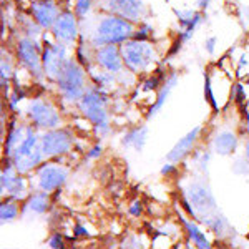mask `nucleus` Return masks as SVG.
Listing matches in <instances>:
<instances>
[{
  "mask_svg": "<svg viewBox=\"0 0 249 249\" xmlns=\"http://www.w3.org/2000/svg\"><path fill=\"white\" fill-rule=\"evenodd\" d=\"M213 146H214V151L218 155L228 156V155L234 153L236 146H238V138H236V135L232 133V131L223 130V131H219V133L216 135Z\"/></svg>",
  "mask_w": 249,
  "mask_h": 249,
  "instance_id": "obj_19",
  "label": "nucleus"
},
{
  "mask_svg": "<svg viewBox=\"0 0 249 249\" xmlns=\"http://www.w3.org/2000/svg\"><path fill=\"white\" fill-rule=\"evenodd\" d=\"M27 210L30 213H34V214H43V213L47 211L48 208V196L47 193H37V195H34L32 198L29 199V203H27Z\"/></svg>",
  "mask_w": 249,
  "mask_h": 249,
  "instance_id": "obj_22",
  "label": "nucleus"
},
{
  "mask_svg": "<svg viewBox=\"0 0 249 249\" xmlns=\"http://www.w3.org/2000/svg\"><path fill=\"white\" fill-rule=\"evenodd\" d=\"M17 214H18L17 204L12 201L2 203V206H0V218H2V223H10V221H14L17 218Z\"/></svg>",
  "mask_w": 249,
  "mask_h": 249,
  "instance_id": "obj_24",
  "label": "nucleus"
},
{
  "mask_svg": "<svg viewBox=\"0 0 249 249\" xmlns=\"http://www.w3.org/2000/svg\"><path fill=\"white\" fill-rule=\"evenodd\" d=\"M199 133H201V126H195L191 131H188L186 135L183 136L181 140H179L178 143L173 146V150L168 153L166 158L170 160V161H179V160H183L184 156H186L188 153L191 151L193 144L196 143V140H198Z\"/></svg>",
  "mask_w": 249,
  "mask_h": 249,
  "instance_id": "obj_16",
  "label": "nucleus"
},
{
  "mask_svg": "<svg viewBox=\"0 0 249 249\" xmlns=\"http://www.w3.org/2000/svg\"><path fill=\"white\" fill-rule=\"evenodd\" d=\"M175 15L178 17L179 25L183 27V32L179 34V42H188L193 34H195L196 27L203 22V15L199 12H193V10H176L175 9Z\"/></svg>",
  "mask_w": 249,
  "mask_h": 249,
  "instance_id": "obj_15",
  "label": "nucleus"
},
{
  "mask_svg": "<svg viewBox=\"0 0 249 249\" xmlns=\"http://www.w3.org/2000/svg\"><path fill=\"white\" fill-rule=\"evenodd\" d=\"M107 95L103 91L96 90V88H90L85 91V95L80 98L78 107L80 111L85 115V118L90 120L96 126L100 133H107L110 130L108 124V111H107Z\"/></svg>",
  "mask_w": 249,
  "mask_h": 249,
  "instance_id": "obj_3",
  "label": "nucleus"
},
{
  "mask_svg": "<svg viewBox=\"0 0 249 249\" xmlns=\"http://www.w3.org/2000/svg\"><path fill=\"white\" fill-rule=\"evenodd\" d=\"M53 37L58 42L65 43V45H70V43L75 42L78 35V25H77V17L73 15V12L65 10L60 12L57 22L53 25Z\"/></svg>",
  "mask_w": 249,
  "mask_h": 249,
  "instance_id": "obj_10",
  "label": "nucleus"
},
{
  "mask_svg": "<svg viewBox=\"0 0 249 249\" xmlns=\"http://www.w3.org/2000/svg\"><path fill=\"white\" fill-rule=\"evenodd\" d=\"M160 82H161V75H155V77H150L146 82L143 83V90L144 91H151L156 90L160 87Z\"/></svg>",
  "mask_w": 249,
  "mask_h": 249,
  "instance_id": "obj_29",
  "label": "nucleus"
},
{
  "mask_svg": "<svg viewBox=\"0 0 249 249\" xmlns=\"http://www.w3.org/2000/svg\"><path fill=\"white\" fill-rule=\"evenodd\" d=\"M135 35L133 22L118 17V15H110L105 17L96 25L91 37V45L105 47V45H116V43H124Z\"/></svg>",
  "mask_w": 249,
  "mask_h": 249,
  "instance_id": "obj_1",
  "label": "nucleus"
},
{
  "mask_svg": "<svg viewBox=\"0 0 249 249\" xmlns=\"http://www.w3.org/2000/svg\"><path fill=\"white\" fill-rule=\"evenodd\" d=\"M50 248H52V249H65V243H63L62 236H60V234L52 236V239H50Z\"/></svg>",
  "mask_w": 249,
  "mask_h": 249,
  "instance_id": "obj_31",
  "label": "nucleus"
},
{
  "mask_svg": "<svg viewBox=\"0 0 249 249\" xmlns=\"http://www.w3.org/2000/svg\"><path fill=\"white\" fill-rule=\"evenodd\" d=\"M130 213L133 216H138L140 213H142V204H140V203H133V206L130 208Z\"/></svg>",
  "mask_w": 249,
  "mask_h": 249,
  "instance_id": "obj_35",
  "label": "nucleus"
},
{
  "mask_svg": "<svg viewBox=\"0 0 249 249\" xmlns=\"http://www.w3.org/2000/svg\"><path fill=\"white\" fill-rule=\"evenodd\" d=\"M146 140H148V128L142 126V128H135V130L128 131L122 138V144L123 146H133L136 151H142Z\"/></svg>",
  "mask_w": 249,
  "mask_h": 249,
  "instance_id": "obj_20",
  "label": "nucleus"
},
{
  "mask_svg": "<svg viewBox=\"0 0 249 249\" xmlns=\"http://www.w3.org/2000/svg\"><path fill=\"white\" fill-rule=\"evenodd\" d=\"M17 55L18 62L34 75L35 78H42L45 75L42 63V52L38 43L32 37H23L17 43Z\"/></svg>",
  "mask_w": 249,
  "mask_h": 249,
  "instance_id": "obj_7",
  "label": "nucleus"
},
{
  "mask_svg": "<svg viewBox=\"0 0 249 249\" xmlns=\"http://www.w3.org/2000/svg\"><path fill=\"white\" fill-rule=\"evenodd\" d=\"M67 179V170L58 164H45L38 171V186L42 191L50 193L62 186Z\"/></svg>",
  "mask_w": 249,
  "mask_h": 249,
  "instance_id": "obj_12",
  "label": "nucleus"
},
{
  "mask_svg": "<svg viewBox=\"0 0 249 249\" xmlns=\"http://www.w3.org/2000/svg\"><path fill=\"white\" fill-rule=\"evenodd\" d=\"M232 98H234L236 103H243L244 100H246V91H244L243 83H236V85H232Z\"/></svg>",
  "mask_w": 249,
  "mask_h": 249,
  "instance_id": "obj_28",
  "label": "nucleus"
},
{
  "mask_svg": "<svg viewBox=\"0 0 249 249\" xmlns=\"http://www.w3.org/2000/svg\"><path fill=\"white\" fill-rule=\"evenodd\" d=\"M150 32H151V27H150V25H142L138 30L135 32L133 40H140V42H146L148 37H150Z\"/></svg>",
  "mask_w": 249,
  "mask_h": 249,
  "instance_id": "obj_30",
  "label": "nucleus"
},
{
  "mask_svg": "<svg viewBox=\"0 0 249 249\" xmlns=\"http://www.w3.org/2000/svg\"><path fill=\"white\" fill-rule=\"evenodd\" d=\"M176 83H178V73H176V71H171V73L164 78V82L161 83V88H160V91H158V96H156L155 103L151 105L150 111H148V115H146L148 120H151L160 110H161L164 102H166L168 96H170V93L173 91V88L176 87Z\"/></svg>",
  "mask_w": 249,
  "mask_h": 249,
  "instance_id": "obj_18",
  "label": "nucleus"
},
{
  "mask_svg": "<svg viewBox=\"0 0 249 249\" xmlns=\"http://www.w3.org/2000/svg\"><path fill=\"white\" fill-rule=\"evenodd\" d=\"M100 155H102V146H100V144H96V146L91 148V151L87 156H88V158H96V156H100Z\"/></svg>",
  "mask_w": 249,
  "mask_h": 249,
  "instance_id": "obj_34",
  "label": "nucleus"
},
{
  "mask_svg": "<svg viewBox=\"0 0 249 249\" xmlns=\"http://www.w3.org/2000/svg\"><path fill=\"white\" fill-rule=\"evenodd\" d=\"M25 138V135H23V128H12L9 136H7V143H5V151L7 155L12 156L14 153V150L18 146L20 143H22V140Z\"/></svg>",
  "mask_w": 249,
  "mask_h": 249,
  "instance_id": "obj_23",
  "label": "nucleus"
},
{
  "mask_svg": "<svg viewBox=\"0 0 249 249\" xmlns=\"http://www.w3.org/2000/svg\"><path fill=\"white\" fill-rule=\"evenodd\" d=\"M210 3H211V0H198V5H199V9H208L210 7Z\"/></svg>",
  "mask_w": 249,
  "mask_h": 249,
  "instance_id": "obj_37",
  "label": "nucleus"
},
{
  "mask_svg": "<svg viewBox=\"0 0 249 249\" xmlns=\"http://www.w3.org/2000/svg\"><path fill=\"white\" fill-rule=\"evenodd\" d=\"M248 85H249V78H248Z\"/></svg>",
  "mask_w": 249,
  "mask_h": 249,
  "instance_id": "obj_41",
  "label": "nucleus"
},
{
  "mask_svg": "<svg viewBox=\"0 0 249 249\" xmlns=\"http://www.w3.org/2000/svg\"><path fill=\"white\" fill-rule=\"evenodd\" d=\"M12 73H14V70H12L10 60L3 57V58H2V73H0V77H2V87H3V88L9 87V82H10Z\"/></svg>",
  "mask_w": 249,
  "mask_h": 249,
  "instance_id": "obj_26",
  "label": "nucleus"
},
{
  "mask_svg": "<svg viewBox=\"0 0 249 249\" xmlns=\"http://www.w3.org/2000/svg\"><path fill=\"white\" fill-rule=\"evenodd\" d=\"M43 155H63L71 148V135L67 130H50L40 138Z\"/></svg>",
  "mask_w": 249,
  "mask_h": 249,
  "instance_id": "obj_9",
  "label": "nucleus"
},
{
  "mask_svg": "<svg viewBox=\"0 0 249 249\" xmlns=\"http://www.w3.org/2000/svg\"><path fill=\"white\" fill-rule=\"evenodd\" d=\"M96 63L102 68H105L108 73H120L123 68V57L122 48H116V45H105L96 50Z\"/></svg>",
  "mask_w": 249,
  "mask_h": 249,
  "instance_id": "obj_13",
  "label": "nucleus"
},
{
  "mask_svg": "<svg viewBox=\"0 0 249 249\" xmlns=\"http://www.w3.org/2000/svg\"><path fill=\"white\" fill-rule=\"evenodd\" d=\"M67 45L58 40L52 42L45 37V47L42 52V63H43V71L48 78L57 80L62 68L67 63Z\"/></svg>",
  "mask_w": 249,
  "mask_h": 249,
  "instance_id": "obj_6",
  "label": "nucleus"
},
{
  "mask_svg": "<svg viewBox=\"0 0 249 249\" xmlns=\"http://www.w3.org/2000/svg\"><path fill=\"white\" fill-rule=\"evenodd\" d=\"M107 9L111 10L118 17L135 22V20L142 17L143 5L142 0H107Z\"/></svg>",
  "mask_w": 249,
  "mask_h": 249,
  "instance_id": "obj_14",
  "label": "nucleus"
},
{
  "mask_svg": "<svg viewBox=\"0 0 249 249\" xmlns=\"http://www.w3.org/2000/svg\"><path fill=\"white\" fill-rule=\"evenodd\" d=\"M32 15L40 29H53L60 12L53 0H35L30 5Z\"/></svg>",
  "mask_w": 249,
  "mask_h": 249,
  "instance_id": "obj_11",
  "label": "nucleus"
},
{
  "mask_svg": "<svg viewBox=\"0 0 249 249\" xmlns=\"http://www.w3.org/2000/svg\"><path fill=\"white\" fill-rule=\"evenodd\" d=\"M246 65H248V57H246V53H243L239 57V63H238V75H241V70Z\"/></svg>",
  "mask_w": 249,
  "mask_h": 249,
  "instance_id": "obj_33",
  "label": "nucleus"
},
{
  "mask_svg": "<svg viewBox=\"0 0 249 249\" xmlns=\"http://www.w3.org/2000/svg\"><path fill=\"white\" fill-rule=\"evenodd\" d=\"M2 191H7L14 198H22L25 193V183L15 175L12 163H7V168L2 171Z\"/></svg>",
  "mask_w": 249,
  "mask_h": 249,
  "instance_id": "obj_17",
  "label": "nucleus"
},
{
  "mask_svg": "<svg viewBox=\"0 0 249 249\" xmlns=\"http://www.w3.org/2000/svg\"><path fill=\"white\" fill-rule=\"evenodd\" d=\"M204 98L208 100V103L213 107V110L218 111L219 107H218V102H216L214 98V93H213V85H211V78L210 75L204 73Z\"/></svg>",
  "mask_w": 249,
  "mask_h": 249,
  "instance_id": "obj_25",
  "label": "nucleus"
},
{
  "mask_svg": "<svg viewBox=\"0 0 249 249\" xmlns=\"http://www.w3.org/2000/svg\"><path fill=\"white\" fill-rule=\"evenodd\" d=\"M183 223H184V228L188 230L190 238L193 239V243L196 244V248H198V249H211V244H210V241H208L206 234H204V232L199 230L195 223L186 221V219H183Z\"/></svg>",
  "mask_w": 249,
  "mask_h": 249,
  "instance_id": "obj_21",
  "label": "nucleus"
},
{
  "mask_svg": "<svg viewBox=\"0 0 249 249\" xmlns=\"http://www.w3.org/2000/svg\"><path fill=\"white\" fill-rule=\"evenodd\" d=\"M75 234H77V236H87L88 232L85 231V228H82V226H77V228H75Z\"/></svg>",
  "mask_w": 249,
  "mask_h": 249,
  "instance_id": "obj_38",
  "label": "nucleus"
},
{
  "mask_svg": "<svg viewBox=\"0 0 249 249\" xmlns=\"http://www.w3.org/2000/svg\"><path fill=\"white\" fill-rule=\"evenodd\" d=\"M173 171H175V166H173V164H164V166L161 168L163 175H168V173H173Z\"/></svg>",
  "mask_w": 249,
  "mask_h": 249,
  "instance_id": "obj_36",
  "label": "nucleus"
},
{
  "mask_svg": "<svg viewBox=\"0 0 249 249\" xmlns=\"http://www.w3.org/2000/svg\"><path fill=\"white\" fill-rule=\"evenodd\" d=\"M216 42H218V40H216V37H210V38L206 40V42H204V48H206L208 53H214Z\"/></svg>",
  "mask_w": 249,
  "mask_h": 249,
  "instance_id": "obj_32",
  "label": "nucleus"
},
{
  "mask_svg": "<svg viewBox=\"0 0 249 249\" xmlns=\"http://www.w3.org/2000/svg\"><path fill=\"white\" fill-rule=\"evenodd\" d=\"M122 57L126 68L133 73H142L155 62V50L148 42L128 40L122 45Z\"/></svg>",
  "mask_w": 249,
  "mask_h": 249,
  "instance_id": "obj_5",
  "label": "nucleus"
},
{
  "mask_svg": "<svg viewBox=\"0 0 249 249\" xmlns=\"http://www.w3.org/2000/svg\"><path fill=\"white\" fill-rule=\"evenodd\" d=\"M186 249H193V248H191V246H188V248H186Z\"/></svg>",
  "mask_w": 249,
  "mask_h": 249,
  "instance_id": "obj_40",
  "label": "nucleus"
},
{
  "mask_svg": "<svg viewBox=\"0 0 249 249\" xmlns=\"http://www.w3.org/2000/svg\"><path fill=\"white\" fill-rule=\"evenodd\" d=\"M91 9V0H75V14L78 17H87Z\"/></svg>",
  "mask_w": 249,
  "mask_h": 249,
  "instance_id": "obj_27",
  "label": "nucleus"
},
{
  "mask_svg": "<svg viewBox=\"0 0 249 249\" xmlns=\"http://www.w3.org/2000/svg\"><path fill=\"white\" fill-rule=\"evenodd\" d=\"M12 163H14L15 170L20 173H27L30 171L34 166L42 161L43 158V151L42 146H38V138L34 133L32 128L25 130V138L22 140V143L12 153Z\"/></svg>",
  "mask_w": 249,
  "mask_h": 249,
  "instance_id": "obj_4",
  "label": "nucleus"
},
{
  "mask_svg": "<svg viewBox=\"0 0 249 249\" xmlns=\"http://www.w3.org/2000/svg\"><path fill=\"white\" fill-rule=\"evenodd\" d=\"M27 115L38 128H57L60 124V115L52 103L43 100H30L27 105Z\"/></svg>",
  "mask_w": 249,
  "mask_h": 249,
  "instance_id": "obj_8",
  "label": "nucleus"
},
{
  "mask_svg": "<svg viewBox=\"0 0 249 249\" xmlns=\"http://www.w3.org/2000/svg\"><path fill=\"white\" fill-rule=\"evenodd\" d=\"M58 90L67 102H80L85 95V71L80 63L73 58H68L65 67L62 68L58 78Z\"/></svg>",
  "mask_w": 249,
  "mask_h": 249,
  "instance_id": "obj_2",
  "label": "nucleus"
},
{
  "mask_svg": "<svg viewBox=\"0 0 249 249\" xmlns=\"http://www.w3.org/2000/svg\"><path fill=\"white\" fill-rule=\"evenodd\" d=\"M246 156H248V160H249V142L246 143Z\"/></svg>",
  "mask_w": 249,
  "mask_h": 249,
  "instance_id": "obj_39",
  "label": "nucleus"
}]
</instances>
